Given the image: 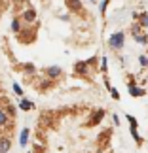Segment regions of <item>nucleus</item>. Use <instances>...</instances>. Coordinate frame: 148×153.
<instances>
[{"mask_svg": "<svg viewBox=\"0 0 148 153\" xmlns=\"http://www.w3.org/2000/svg\"><path fill=\"white\" fill-rule=\"evenodd\" d=\"M108 45L112 49H122L123 45H125V34H123L122 30H118L114 34H110V38H108Z\"/></svg>", "mask_w": 148, "mask_h": 153, "instance_id": "1", "label": "nucleus"}, {"mask_svg": "<svg viewBox=\"0 0 148 153\" xmlns=\"http://www.w3.org/2000/svg\"><path fill=\"white\" fill-rule=\"evenodd\" d=\"M131 36H133L135 42L140 44V45H146V44H148V36H144V34L140 32V25H133V28H131Z\"/></svg>", "mask_w": 148, "mask_h": 153, "instance_id": "2", "label": "nucleus"}, {"mask_svg": "<svg viewBox=\"0 0 148 153\" xmlns=\"http://www.w3.org/2000/svg\"><path fill=\"white\" fill-rule=\"evenodd\" d=\"M89 66H91V64L87 61H80V62L74 64V72L78 76H87V74H89Z\"/></svg>", "mask_w": 148, "mask_h": 153, "instance_id": "3", "label": "nucleus"}, {"mask_svg": "<svg viewBox=\"0 0 148 153\" xmlns=\"http://www.w3.org/2000/svg\"><path fill=\"white\" fill-rule=\"evenodd\" d=\"M63 76V70L59 68V66H48L46 68V78H50V79H59Z\"/></svg>", "mask_w": 148, "mask_h": 153, "instance_id": "4", "label": "nucleus"}, {"mask_svg": "<svg viewBox=\"0 0 148 153\" xmlns=\"http://www.w3.org/2000/svg\"><path fill=\"white\" fill-rule=\"evenodd\" d=\"M11 149V140L8 136H0V153H8Z\"/></svg>", "mask_w": 148, "mask_h": 153, "instance_id": "5", "label": "nucleus"}, {"mask_svg": "<svg viewBox=\"0 0 148 153\" xmlns=\"http://www.w3.org/2000/svg\"><path fill=\"white\" fill-rule=\"evenodd\" d=\"M21 19L27 21V23H34L36 21V10H25L23 15H21Z\"/></svg>", "mask_w": 148, "mask_h": 153, "instance_id": "6", "label": "nucleus"}, {"mask_svg": "<svg viewBox=\"0 0 148 153\" xmlns=\"http://www.w3.org/2000/svg\"><path fill=\"white\" fill-rule=\"evenodd\" d=\"M129 95H131V97H144L146 91L143 89V87H137V85L129 83Z\"/></svg>", "mask_w": 148, "mask_h": 153, "instance_id": "7", "label": "nucleus"}, {"mask_svg": "<svg viewBox=\"0 0 148 153\" xmlns=\"http://www.w3.org/2000/svg\"><path fill=\"white\" fill-rule=\"evenodd\" d=\"M10 127V114L6 110H0V128Z\"/></svg>", "mask_w": 148, "mask_h": 153, "instance_id": "8", "label": "nucleus"}, {"mask_svg": "<svg viewBox=\"0 0 148 153\" xmlns=\"http://www.w3.org/2000/svg\"><path fill=\"white\" fill-rule=\"evenodd\" d=\"M67 6L72 11H82V2L80 0H67Z\"/></svg>", "mask_w": 148, "mask_h": 153, "instance_id": "9", "label": "nucleus"}, {"mask_svg": "<svg viewBox=\"0 0 148 153\" xmlns=\"http://www.w3.org/2000/svg\"><path fill=\"white\" fill-rule=\"evenodd\" d=\"M11 30H14L15 34L21 32V21H19V17H14V19H11Z\"/></svg>", "mask_w": 148, "mask_h": 153, "instance_id": "10", "label": "nucleus"}, {"mask_svg": "<svg viewBox=\"0 0 148 153\" xmlns=\"http://www.w3.org/2000/svg\"><path fill=\"white\" fill-rule=\"evenodd\" d=\"M103 117H104V111H103V110H99L97 114H95V115L91 117V125H99V123H101V119H103Z\"/></svg>", "mask_w": 148, "mask_h": 153, "instance_id": "11", "label": "nucleus"}, {"mask_svg": "<svg viewBox=\"0 0 148 153\" xmlns=\"http://www.w3.org/2000/svg\"><path fill=\"white\" fill-rule=\"evenodd\" d=\"M23 70H25V74H29V76H32V74H36V66H34V64H31V62H27V64H23Z\"/></svg>", "mask_w": 148, "mask_h": 153, "instance_id": "12", "label": "nucleus"}, {"mask_svg": "<svg viewBox=\"0 0 148 153\" xmlns=\"http://www.w3.org/2000/svg\"><path fill=\"white\" fill-rule=\"evenodd\" d=\"M32 106H34V104H32L31 100H25V98H23V100L19 102V110H23V111H29V110L32 108Z\"/></svg>", "mask_w": 148, "mask_h": 153, "instance_id": "13", "label": "nucleus"}, {"mask_svg": "<svg viewBox=\"0 0 148 153\" xmlns=\"http://www.w3.org/2000/svg\"><path fill=\"white\" fill-rule=\"evenodd\" d=\"M27 140H29V128H23L21 131V140H19V144L23 146V148L27 146Z\"/></svg>", "mask_w": 148, "mask_h": 153, "instance_id": "14", "label": "nucleus"}, {"mask_svg": "<svg viewBox=\"0 0 148 153\" xmlns=\"http://www.w3.org/2000/svg\"><path fill=\"white\" fill-rule=\"evenodd\" d=\"M133 17H137V19H140V27H148V13H140V15H137V13H135Z\"/></svg>", "mask_w": 148, "mask_h": 153, "instance_id": "15", "label": "nucleus"}, {"mask_svg": "<svg viewBox=\"0 0 148 153\" xmlns=\"http://www.w3.org/2000/svg\"><path fill=\"white\" fill-rule=\"evenodd\" d=\"M131 136L135 138V142H137L139 146H140V144H143V138H140V136H139V132H137V127H133V125H131Z\"/></svg>", "mask_w": 148, "mask_h": 153, "instance_id": "16", "label": "nucleus"}, {"mask_svg": "<svg viewBox=\"0 0 148 153\" xmlns=\"http://www.w3.org/2000/svg\"><path fill=\"white\" fill-rule=\"evenodd\" d=\"M108 91H110V95H112V98H114V100H120V93H118L114 87H110Z\"/></svg>", "mask_w": 148, "mask_h": 153, "instance_id": "17", "label": "nucleus"}, {"mask_svg": "<svg viewBox=\"0 0 148 153\" xmlns=\"http://www.w3.org/2000/svg\"><path fill=\"white\" fill-rule=\"evenodd\" d=\"M139 62H140V66H148V57L146 55H140L139 57Z\"/></svg>", "mask_w": 148, "mask_h": 153, "instance_id": "18", "label": "nucleus"}, {"mask_svg": "<svg viewBox=\"0 0 148 153\" xmlns=\"http://www.w3.org/2000/svg\"><path fill=\"white\" fill-rule=\"evenodd\" d=\"M14 93H15V95H23V89H21V87H19V83H14Z\"/></svg>", "mask_w": 148, "mask_h": 153, "instance_id": "19", "label": "nucleus"}, {"mask_svg": "<svg viewBox=\"0 0 148 153\" xmlns=\"http://www.w3.org/2000/svg\"><path fill=\"white\" fill-rule=\"evenodd\" d=\"M108 2L110 0H103V2H101V13L104 15V11H106V6H108Z\"/></svg>", "mask_w": 148, "mask_h": 153, "instance_id": "20", "label": "nucleus"}, {"mask_svg": "<svg viewBox=\"0 0 148 153\" xmlns=\"http://www.w3.org/2000/svg\"><path fill=\"white\" fill-rule=\"evenodd\" d=\"M127 121H129V125H133V127H137L139 123H137V119H135L133 115H127Z\"/></svg>", "mask_w": 148, "mask_h": 153, "instance_id": "21", "label": "nucleus"}, {"mask_svg": "<svg viewBox=\"0 0 148 153\" xmlns=\"http://www.w3.org/2000/svg\"><path fill=\"white\" fill-rule=\"evenodd\" d=\"M6 111L10 114V117H14V114H15V108H14V106H8V108H6Z\"/></svg>", "mask_w": 148, "mask_h": 153, "instance_id": "22", "label": "nucleus"}, {"mask_svg": "<svg viewBox=\"0 0 148 153\" xmlns=\"http://www.w3.org/2000/svg\"><path fill=\"white\" fill-rule=\"evenodd\" d=\"M101 68H103V72H106V59L104 57L101 59Z\"/></svg>", "mask_w": 148, "mask_h": 153, "instance_id": "23", "label": "nucleus"}, {"mask_svg": "<svg viewBox=\"0 0 148 153\" xmlns=\"http://www.w3.org/2000/svg\"><path fill=\"white\" fill-rule=\"evenodd\" d=\"M91 2H97V0H91Z\"/></svg>", "mask_w": 148, "mask_h": 153, "instance_id": "24", "label": "nucleus"}]
</instances>
